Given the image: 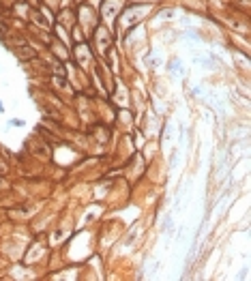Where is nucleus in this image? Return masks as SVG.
Segmentation results:
<instances>
[{
    "label": "nucleus",
    "mask_w": 251,
    "mask_h": 281,
    "mask_svg": "<svg viewBox=\"0 0 251 281\" xmlns=\"http://www.w3.org/2000/svg\"><path fill=\"white\" fill-rule=\"evenodd\" d=\"M0 112H2V105H0Z\"/></svg>",
    "instance_id": "nucleus-1"
}]
</instances>
